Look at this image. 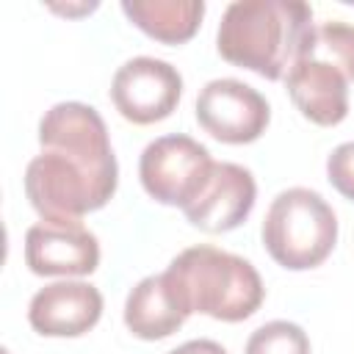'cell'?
I'll list each match as a JSON object with an SVG mask.
<instances>
[{
    "label": "cell",
    "instance_id": "cell-1",
    "mask_svg": "<svg viewBox=\"0 0 354 354\" xmlns=\"http://www.w3.org/2000/svg\"><path fill=\"white\" fill-rule=\"evenodd\" d=\"M41 152L25 169V194L41 221H80L116 191L108 127L86 102H58L39 122Z\"/></svg>",
    "mask_w": 354,
    "mask_h": 354
},
{
    "label": "cell",
    "instance_id": "cell-2",
    "mask_svg": "<svg viewBox=\"0 0 354 354\" xmlns=\"http://www.w3.org/2000/svg\"><path fill=\"white\" fill-rule=\"evenodd\" d=\"M315 39L313 8L301 0H235L227 6L216 47L235 66L279 80L310 55Z\"/></svg>",
    "mask_w": 354,
    "mask_h": 354
},
{
    "label": "cell",
    "instance_id": "cell-3",
    "mask_svg": "<svg viewBox=\"0 0 354 354\" xmlns=\"http://www.w3.org/2000/svg\"><path fill=\"white\" fill-rule=\"evenodd\" d=\"M163 277L188 315L202 313L227 324L257 313L266 296L263 279L249 260L207 243L183 249Z\"/></svg>",
    "mask_w": 354,
    "mask_h": 354
},
{
    "label": "cell",
    "instance_id": "cell-4",
    "mask_svg": "<svg viewBox=\"0 0 354 354\" xmlns=\"http://www.w3.org/2000/svg\"><path fill=\"white\" fill-rule=\"evenodd\" d=\"M337 241V218L329 202L310 188H288L274 196L263 218V246L290 271L321 266Z\"/></svg>",
    "mask_w": 354,
    "mask_h": 354
},
{
    "label": "cell",
    "instance_id": "cell-5",
    "mask_svg": "<svg viewBox=\"0 0 354 354\" xmlns=\"http://www.w3.org/2000/svg\"><path fill=\"white\" fill-rule=\"evenodd\" d=\"M213 163L216 160L210 158L207 147L191 136L174 133L147 144L138 160V177L155 202L188 207L210 177Z\"/></svg>",
    "mask_w": 354,
    "mask_h": 354
},
{
    "label": "cell",
    "instance_id": "cell-6",
    "mask_svg": "<svg viewBox=\"0 0 354 354\" xmlns=\"http://www.w3.org/2000/svg\"><path fill=\"white\" fill-rule=\"evenodd\" d=\"M183 94L180 72L160 58L138 55L124 61L111 80V100L116 111L133 124H152L177 108Z\"/></svg>",
    "mask_w": 354,
    "mask_h": 354
},
{
    "label": "cell",
    "instance_id": "cell-7",
    "mask_svg": "<svg viewBox=\"0 0 354 354\" xmlns=\"http://www.w3.org/2000/svg\"><path fill=\"white\" fill-rule=\"evenodd\" d=\"M271 119L266 97L249 83L218 77L210 80L196 97V122L205 133L224 144L257 141Z\"/></svg>",
    "mask_w": 354,
    "mask_h": 354
},
{
    "label": "cell",
    "instance_id": "cell-8",
    "mask_svg": "<svg viewBox=\"0 0 354 354\" xmlns=\"http://www.w3.org/2000/svg\"><path fill=\"white\" fill-rule=\"evenodd\" d=\"M25 263L39 277H86L100 266V243L80 221H39L25 232Z\"/></svg>",
    "mask_w": 354,
    "mask_h": 354
},
{
    "label": "cell",
    "instance_id": "cell-9",
    "mask_svg": "<svg viewBox=\"0 0 354 354\" xmlns=\"http://www.w3.org/2000/svg\"><path fill=\"white\" fill-rule=\"evenodd\" d=\"M254 196H257V185L252 171L238 163L221 160L213 163L202 191L188 207H183V213L202 232L210 235L230 232L249 218L254 207Z\"/></svg>",
    "mask_w": 354,
    "mask_h": 354
},
{
    "label": "cell",
    "instance_id": "cell-10",
    "mask_svg": "<svg viewBox=\"0 0 354 354\" xmlns=\"http://www.w3.org/2000/svg\"><path fill=\"white\" fill-rule=\"evenodd\" d=\"M102 315V293L88 282H53L41 288L28 307V321L47 337L86 335Z\"/></svg>",
    "mask_w": 354,
    "mask_h": 354
},
{
    "label": "cell",
    "instance_id": "cell-11",
    "mask_svg": "<svg viewBox=\"0 0 354 354\" xmlns=\"http://www.w3.org/2000/svg\"><path fill=\"white\" fill-rule=\"evenodd\" d=\"M288 94L304 119L321 127L340 124L348 113V80L346 75L313 53L301 58L285 77Z\"/></svg>",
    "mask_w": 354,
    "mask_h": 354
},
{
    "label": "cell",
    "instance_id": "cell-12",
    "mask_svg": "<svg viewBox=\"0 0 354 354\" xmlns=\"http://www.w3.org/2000/svg\"><path fill=\"white\" fill-rule=\"evenodd\" d=\"M188 313L163 274L144 277L124 301V324L141 340H163L185 324Z\"/></svg>",
    "mask_w": 354,
    "mask_h": 354
},
{
    "label": "cell",
    "instance_id": "cell-13",
    "mask_svg": "<svg viewBox=\"0 0 354 354\" xmlns=\"http://www.w3.org/2000/svg\"><path fill=\"white\" fill-rule=\"evenodd\" d=\"M127 19L163 44L188 41L205 17L202 0H122Z\"/></svg>",
    "mask_w": 354,
    "mask_h": 354
},
{
    "label": "cell",
    "instance_id": "cell-14",
    "mask_svg": "<svg viewBox=\"0 0 354 354\" xmlns=\"http://www.w3.org/2000/svg\"><path fill=\"white\" fill-rule=\"evenodd\" d=\"M310 53L315 58L335 64L346 75V80H354V25H348V22L318 25Z\"/></svg>",
    "mask_w": 354,
    "mask_h": 354
},
{
    "label": "cell",
    "instance_id": "cell-15",
    "mask_svg": "<svg viewBox=\"0 0 354 354\" xmlns=\"http://www.w3.org/2000/svg\"><path fill=\"white\" fill-rule=\"evenodd\" d=\"M246 354H310V340L299 324L268 321L249 335Z\"/></svg>",
    "mask_w": 354,
    "mask_h": 354
},
{
    "label": "cell",
    "instance_id": "cell-16",
    "mask_svg": "<svg viewBox=\"0 0 354 354\" xmlns=\"http://www.w3.org/2000/svg\"><path fill=\"white\" fill-rule=\"evenodd\" d=\"M326 177L346 199L354 202V141L332 149V155L326 158Z\"/></svg>",
    "mask_w": 354,
    "mask_h": 354
},
{
    "label": "cell",
    "instance_id": "cell-17",
    "mask_svg": "<svg viewBox=\"0 0 354 354\" xmlns=\"http://www.w3.org/2000/svg\"><path fill=\"white\" fill-rule=\"evenodd\" d=\"M169 354H227V351L216 340H188V343L177 346L174 351H169Z\"/></svg>",
    "mask_w": 354,
    "mask_h": 354
},
{
    "label": "cell",
    "instance_id": "cell-18",
    "mask_svg": "<svg viewBox=\"0 0 354 354\" xmlns=\"http://www.w3.org/2000/svg\"><path fill=\"white\" fill-rule=\"evenodd\" d=\"M348 3H351V6H354V0H348Z\"/></svg>",
    "mask_w": 354,
    "mask_h": 354
}]
</instances>
